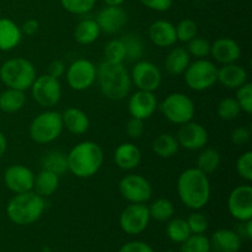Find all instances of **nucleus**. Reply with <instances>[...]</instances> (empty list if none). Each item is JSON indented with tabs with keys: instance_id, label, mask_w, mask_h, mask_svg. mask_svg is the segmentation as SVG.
<instances>
[{
	"instance_id": "f257e3e1",
	"label": "nucleus",
	"mask_w": 252,
	"mask_h": 252,
	"mask_svg": "<svg viewBox=\"0 0 252 252\" xmlns=\"http://www.w3.org/2000/svg\"><path fill=\"white\" fill-rule=\"evenodd\" d=\"M179 198L187 208L199 211L211 199V181L208 175L197 167H189L180 174L176 185Z\"/></svg>"
},
{
	"instance_id": "f03ea898",
	"label": "nucleus",
	"mask_w": 252,
	"mask_h": 252,
	"mask_svg": "<svg viewBox=\"0 0 252 252\" xmlns=\"http://www.w3.org/2000/svg\"><path fill=\"white\" fill-rule=\"evenodd\" d=\"M96 81L105 97L113 101L123 100L129 95L132 88L130 74L122 63L102 62L97 66Z\"/></svg>"
},
{
	"instance_id": "7ed1b4c3",
	"label": "nucleus",
	"mask_w": 252,
	"mask_h": 252,
	"mask_svg": "<svg viewBox=\"0 0 252 252\" xmlns=\"http://www.w3.org/2000/svg\"><path fill=\"white\" fill-rule=\"evenodd\" d=\"M68 157V170L79 179H89L98 172L103 164L102 148L95 142L85 140L76 144Z\"/></svg>"
},
{
	"instance_id": "20e7f679",
	"label": "nucleus",
	"mask_w": 252,
	"mask_h": 252,
	"mask_svg": "<svg viewBox=\"0 0 252 252\" xmlns=\"http://www.w3.org/2000/svg\"><path fill=\"white\" fill-rule=\"evenodd\" d=\"M46 209L43 197L34 191L17 193L6 206V214L16 225H31L36 223Z\"/></svg>"
},
{
	"instance_id": "39448f33",
	"label": "nucleus",
	"mask_w": 252,
	"mask_h": 252,
	"mask_svg": "<svg viewBox=\"0 0 252 252\" xmlns=\"http://www.w3.org/2000/svg\"><path fill=\"white\" fill-rule=\"evenodd\" d=\"M36 78V68L29 59L12 58L0 66V79L6 88L26 91Z\"/></svg>"
},
{
	"instance_id": "423d86ee",
	"label": "nucleus",
	"mask_w": 252,
	"mask_h": 252,
	"mask_svg": "<svg viewBox=\"0 0 252 252\" xmlns=\"http://www.w3.org/2000/svg\"><path fill=\"white\" fill-rule=\"evenodd\" d=\"M63 129L62 113L49 108L32 120L29 134L34 143L43 145L58 139Z\"/></svg>"
},
{
	"instance_id": "0eeeda50",
	"label": "nucleus",
	"mask_w": 252,
	"mask_h": 252,
	"mask_svg": "<svg viewBox=\"0 0 252 252\" xmlns=\"http://www.w3.org/2000/svg\"><path fill=\"white\" fill-rule=\"evenodd\" d=\"M158 107L170 123L177 126L193 120L194 112H196L193 100L182 93L170 94Z\"/></svg>"
},
{
	"instance_id": "6e6552de",
	"label": "nucleus",
	"mask_w": 252,
	"mask_h": 252,
	"mask_svg": "<svg viewBox=\"0 0 252 252\" xmlns=\"http://www.w3.org/2000/svg\"><path fill=\"white\" fill-rule=\"evenodd\" d=\"M185 83L193 91H206L218 80V68L208 59H196L184 73Z\"/></svg>"
},
{
	"instance_id": "1a4fd4ad",
	"label": "nucleus",
	"mask_w": 252,
	"mask_h": 252,
	"mask_svg": "<svg viewBox=\"0 0 252 252\" xmlns=\"http://www.w3.org/2000/svg\"><path fill=\"white\" fill-rule=\"evenodd\" d=\"M30 90L37 105L47 110L53 108L61 101L62 86L59 79L53 78L49 74L37 76Z\"/></svg>"
},
{
	"instance_id": "9d476101",
	"label": "nucleus",
	"mask_w": 252,
	"mask_h": 252,
	"mask_svg": "<svg viewBox=\"0 0 252 252\" xmlns=\"http://www.w3.org/2000/svg\"><path fill=\"white\" fill-rule=\"evenodd\" d=\"M97 66L91 61L80 58L74 61L65 70L66 83L75 91H85L95 84Z\"/></svg>"
},
{
	"instance_id": "9b49d317",
	"label": "nucleus",
	"mask_w": 252,
	"mask_h": 252,
	"mask_svg": "<svg viewBox=\"0 0 252 252\" xmlns=\"http://www.w3.org/2000/svg\"><path fill=\"white\" fill-rule=\"evenodd\" d=\"M120 193L129 203H147L153 196V186L144 176L130 174L118 184Z\"/></svg>"
},
{
	"instance_id": "f8f14e48",
	"label": "nucleus",
	"mask_w": 252,
	"mask_h": 252,
	"mask_svg": "<svg viewBox=\"0 0 252 252\" xmlns=\"http://www.w3.org/2000/svg\"><path fill=\"white\" fill-rule=\"evenodd\" d=\"M130 80L138 90L154 93L161 85L162 75L157 64L140 59V61L135 62L134 66L132 68Z\"/></svg>"
},
{
	"instance_id": "ddd939ff",
	"label": "nucleus",
	"mask_w": 252,
	"mask_h": 252,
	"mask_svg": "<svg viewBox=\"0 0 252 252\" xmlns=\"http://www.w3.org/2000/svg\"><path fill=\"white\" fill-rule=\"evenodd\" d=\"M149 208L144 203H130L120 217V226L128 235H139L148 228L150 221Z\"/></svg>"
},
{
	"instance_id": "4468645a",
	"label": "nucleus",
	"mask_w": 252,
	"mask_h": 252,
	"mask_svg": "<svg viewBox=\"0 0 252 252\" xmlns=\"http://www.w3.org/2000/svg\"><path fill=\"white\" fill-rule=\"evenodd\" d=\"M228 211L239 221L252 219V187L240 185L230 192L228 197Z\"/></svg>"
},
{
	"instance_id": "2eb2a0df",
	"label": "nucleus",
	"mask_w": 252,
	"mask_h": 252,
	"mask_svg": "<svg viewBox=\"0 0 252 252\" xmlns=\"http://www.w3.org/2000/svg\"><path fill=\"white\" fill-rule=\"evenodd\" d=\"M4 182L7 189L15 194L33 191L34 174L25 165L15 164L5 170Z\"/></svg>"
},
{
	"instance_id": "dca6fc26",
	"label": "nucleus",
	"mask_w": 252,
	"mask_h": 252,
	"mask_svg": "<svg viewBox=\"0 0 252 252\" xmlns=\"http://www.w3.org/2000/svg\"><path fill=\"white\" fill-rule=\"evenodd\" d=\"M176 139L180 147L187 150H201L208 143V132L199 123L189 121L184 123L177 132Z\"/></svg>"
},
{
	"instance_id": "f3484780",
	"label": "nucleus",
	"mask_w": 252,
	"mask_h": 252,
	"mask_svg": "<svg viewBox=\"0 0 252 252\" xmlns=\"http://www.w3.org/2000/svg\"><path fill=\"white\" fill-rule=\"evenodd\" d=\"M157 96L152 91L138 90L128 100V112L130 117L145 121L152 117L158 110Z\"/></svg>"
},
{
	"instance_id": "a211bd4d",
	"label": "nucleus",
	"mask_w": 252,
	"mask_h": 252,
	"mask_svg": "<svg viewBox=\"0 0 252 252\" xmlns=\"http://www.w3.org/2000/svg\"><path fill=\"white\" fill-rule=\"evenodd\" d=\"M96 22L100 27L101 32L106 34H115L120 32L126 26L128 21L127 12L123 7L116 5H106L96 16Z\"/></svg>"
},
{
	"instance_id": "6ab92c4d",
	"label": "nucleus",
	"mask_w": 252,
	"mask_h": 252,
	"mask_svg": "<svg viewBox=\"0 0 252 252\" xmlns=\"http://www.w3.org/2000/svg\"><path fill=\"white\" fill-rule=\"evenodd\" d=\"M211 54L220 64L236 63L241 57V48L236 41L228 37L216 39L211 44Z\"/></svg>"
},
{
	"instance_id": "aec40b11",
	"label": "nucleus",
	"mask_w": 252,
	"mask_h": 252,
	"mask_svg": "<svg viewBox=\"0 0 252 252\" xmlns=\"http://www.w3.org/2000/svg\"><path fill=\"white\" fill-rule=\"evenodd\" d=\"M148 34L152 43L159 48H169L177 42L175 25L167 20H158L153 22Z\"/></svg>"
},
{
	"instance_id": "412c9836",
	"label": "nucleus",
	"mask_w": 252,
	"mask_h": 252,
	"mask_svg": "<svg viewBox=\"0 0 252 252\" xmlns=\"http://www.w3.org/2000/svg\"><path fill=\"white\" fill-rule=\"evenodd\" d=\"M211 251L213 252H239L241 248V238L230 229H218L209 239Z\"/></svg>"
},
{
	"instance_id": "4be33fe9",
	"label": "nucleus",
	"mask_w": 252,
	"mask_h": 252,
	"mask_svg": "<svg viewBox=\"0 0 252 252\" xmlns=\"http://www.w3.org/2000/svg\"><path fill=\"white\" fill-rule=\"evenodd\" d=\"M113 160L121 170L130 171L140 164L142 153H140L139 148L133 143H122L116 148Z\"/></svg>"
},
{
	"instance_id": "5701e85b",
	"label": "nucleus",
	"mask_w": 252,
	"mask_h": 252,
	"mask_svg": "<svg viewBox=\"0 0 252 252\" xmlns=\"http://www.w3.org/2000/svg\"><path fill=\"white\" fill-rule=\"evenodd\" d=\"M63 127L74 135L85 134L90 128L89 116L78 107H69L62 113Z\"/></svg>"
},
{
	"instance_id": "b1692460",
	"label": "nucleus",
	"mask_w": 252,
	"mask_h": 252,
	"mask_svg": "<svg viewBox=\"0 0 252 252\" xmlns=\"http://www.w3.org/2000/svg\"><path fill=\"white\" fill-rule=\"evenodd\" d=\"M224 88L236 90L248 81V73L245 68L236 63L224 64L218 69V80Z\"/></svg>"
},
{
	"instance_id": "393cba45",
	"label": "nucleus",
	"mask_w": 252,
	"mask_h": 252,
	"mask_svg": "<svg viewBox=\"0 0 252 252\" xmlns=\"http://www.w3.org/2000/svg\"><path fill=\"white\" fill-rule=\"evenodd\" d=\"M22 32L12 20L1 17L0 19V51H11L16 48L22 39Z\"/></svg>"
},
{
	"instance_id": "a878e982",
	"label": "nucleus",
	"mask_w": 252,
	"mask_h": 252,
	"mask_svg": "<svg viewBox=\"0 0 252 252\" xmlns=\"http://www.w3.org/2000/svg\"><path fill=\"white\" fill-rule=\"evenodd\" d=\"M191 63V56L184 47H176L169 52L165 59V69L170 75H181Z\"/></svg>"
},
{
	"instance_id": "bb28decb",
	"label": "nucleus",
	"mask_w": 252,
	"mask_h": 252,
	"mask_svg": "<svg viewBox=\"0 0 252 252\" xmlns=\"http://www.w3.org/2000/svg\"><path fill=\"white\" fill-rule=\"evenodd\" d=\"M101 30L95 19H84L74 30V38L79 44L88 46L94 43L100 37Z\"/></svg>"
},
{
	"instance_id": "cd10ccee",
	"label": "nucleus",
	"mask_w": 252,
	"mask_h": 252,
	"mask_svg": "<svg viewBox=\"0 0 252 252\" xmlns=\"http://www.w3.org/2000/svg\"><path fill=\"white\" fill-rule=\"evenodd\" d=\"M59 176L47 170H42L34 175L33 191L43 198L51 197L58 189Z\"/></svg>"
},
{
	"instance_id": "c85d7f7f",
	"label": "nucleus",
	"mask_w": 252,
	"mask_h": 252,
	"mask_svg": "<svg viewBox=\"0 0 252 252\" xmlns=\"http://www.w3.org/2000/svg\"><path fill=\"white\" fill-rule=\"evenodd\" d=\"M26 103L25 91L7 88L0 94V110L5 113H15L22 110Z\"/></svg>"
},
{
	"instance_id": "c756f323",
	"label": "nucleus",
	"mask_w": 252,
	"mask_h": 252,
	"mask_svg": "<svg viewBox=\"0 0 252 252\" xmlns=\"http://www.w3.org/2000/svg\"><path fill=\"white\" fill-rule=\"evenodd\" d=\"M179 148L180 145L176 137L170 133H161L153 142V150L158 157L162 158V159L175 157L179 152Z\"/></svg>"
},
{
	"instance_id": "7c9ffc66",
	"label": "nucleus",
	"mask_w": 252,
	"mask_h": 252,
	"mask_svg": "<svg viewBox=\"0 0 252 252\" xmlns=\"http://www.w3.org/2000/svg\"><path fill=\"white\" fill-rule=\"evenodd\" d=\"M42 170L62 176L68 172V157L61 150H51L42 159Z\"/></svg>"
},
{
	"instance_id": "2f4dec72",
	"label": "nucleus",
	"mask_w": 252,
	"mask_h": 252,
	"mask_svg": "<svg viewBox=\"0 0 252 252\" xmlns=\"http://www.w3.org/2000/svg\"><path fill=\"white\" fill-rule=\"evenodd\" d=\"M220 161L221 158L218 150L214 148H207V149L202 150L197 158V169L207 175L213 174L214 171L218 170Z\"/></svg>"
},
{
	"instance_id": "473e14b6",
	"label": "nucleus",
	"mask_w": 252,
	"mask_h": 252,
	"mask_svg": "<svg viewBox=\"0 0 252 252\" xmlns=\"http://www.w3.org/2000/svg\"><path fill=\"white\" fill-rule=\"evenodd\" d=\"M123 44L126 49V59L128 62H138L142 59L144 54V43L137 33H127L122 38Z\"/></svg>"
},
{
	"instance_id": "72a5a7b5",
	"label": "nucleus",
	"mask_w": 252,
	"mask_h": 252,
	"mask_svg": "<svg viewBox=\"0 0 252 252\" xmlns=\"http://www.w3.org/2000/svg\"><path fill=\"white\" fill-rule=\"evenodd\" d=\"M150 218L158 221H167L174 217L175 207L167 198H158L149 207Z\"/></svg>"
},
{
	"instance_id": "f704fd0d",
	"label": "nucleus",
	"mask_w": 252,
	"mask_h": 252,
	"mask_svg": "<svg viewBox=\"0 0 252 252\" xmlns=\"http://www.w3.org/2000/svg\"><path fill=\"white\" fill-rule=\"evenodd\" d=\"M166 225V234L167 238L171 241L177 244H182L189 235H191V231H189V224L185 219L182 218H174L167 220Z\"/></svg>"
},
{
	"instance_id": "c9c22d12",
	"label": "nucleus",
	"mask_w": 252,
	"mask_h": 252,
	"mask_svg": "<svg viewBox=\"0 0 252 252\" xmlns=\"http://www.w3.org/2000/svg\"><path fill=\"white\" fill-rule=\"evenodd\" d=\"M180 252H211L209 239L203 234H191L182 243Z\"/></svg>"
},
{
	"instance_id": "e433bc0d",
	"label": "nucleus",
	"mask_w": 252,
	"mask_h": 252,
	"mask_svg": "<svg viewBox=\"0 0 252 252\" xmlns=\"http://www.w3.org/2000/svg\"><path fill=\"white\" fill-rule=\"evenodd\" d=\"M241 108L234 97H225L219 101L217 113L223 121H234L239 117Z\"/></svg>"
},
{
	"instance_id": "4c0bfd02",
	"label": "nucleus",
	"mask_w": 252,
	"mask_h": 252,
	"mask_svg": "<svg viewBox=\"0 0 252 252\" xmlns=\"http://www.w3.org/2000/svg\"><path fill=\"white\" fill-rule=\"evenodd\" d=\"M103 53H105V61L111 63H123V61H126L125 44L121 38L108 41L103 49Z\"/></svg>"
},
{
	"instance_id": "58836bf2",
	"label": "nucleus",
	"mask_w": 252,
	"mask_h": 252,
	"mask_svg": "<svg viewBox=\"0 0 252 252\" xmlns=\"http://www.w3.org/2000/svg\"><path fill=\"white\" fill-rule=\"evenodd\" d=\"M96 0H61V5L65 11L73 15H85L95 7Z\"/></svg>"
},
{
	"instance_id": "ea45409f",
	"label": "nucleus",
	"mask_w": 252,
	"mask_h": 252,
	"mask_svg": "<svg viewBox=\"0 0 252 252\" xmlns=\"http://www.w3.org/2000/svg\"><path fill=\"white\" fill-rule=\"evenodd\" d=\"M187 52L191 57L196 59H203L211 54V43L206 38L194 37L187 42Z\"/></svg>"
},
{
	"instance_id": "a19ab883",
	"label": "nucleus",
	"mask_w": 252,
	"mask_h": 252,
	"mask_svg": "<svg viewBox=\"0 0 252 252\" xmlns=\"http://www.w3.org/2000/svg\"><path fill=\"white\" fill-rule=\"evenodd\" d=\"M176 29V36L177 41L180 42H189L192 38L197 36V32H198V27L197 24L191 19H184L179 22V24L175 26Z\"/></svg>"
},
{
	"instance_id": "79ce46f5",
	"label": "nucleus",
	"mask_w": 252,
	"mask_h": 252,
	"mask_svg": "<svg viewBox=\"0 0 252 252\" xmlns=\"http://www.w3.org/2000/svg\"><path fill=\"white\" fill-rule=\"evenodd\" d=\"M241 111L246 112L248 115L252 113V84L246 81L244 85L236 89V97Z\"/></svg>"
},
{
	"instance_id": "37998d69",
	"label": "nucleus",
	"mask_w": 252,
	"mask_h": 252,
	"mask_svg": "<svg viewBox=\"0 0 252 252\" xmlns=\"http://www.w3.org/2000/svg\"><path fill=\"white\" fill-rule=\"evenodd\" d=\"M236 171L245 181H252V153L250 150L243 153L236 160Z\"/></svg>"
},
{
	"instance_id": "c03bdc74",
	"label": "nucleus",
	"mask_w": 252,
	"mask_h": 252,
	"mask_svg": "<svg viewBox=\"0 0 252 252\" xmlns=\"http://www.w3.org/2000/svg\"><path fill=\"white\" fill-rule=\"evenodd\" d=\"M191 234H204L208 229V219L201 212H193L186 219Z\"/></svg>"
},
{
	"instance_id": "a18cd8bd",
	"label": "nucleus",
	"mask_w": 252,
	"mask_h": 252,
	"mask_svg": "<svg viewBox=\"0 0 252 252\" xmlns=\"http://www.w3.org/2000/svg\"><path fill=\"white\" fill-rule=\"evenodd\" d=\"M144 121L138 120V118H130L126 126V132L130 139H139L144 133Z\"/></svg>"
},
{
	"instance_id": "49530a36",
	"label": "nucleus",
	"mask_w": 252,
	"mask_h": 252,
	"mask_svg": "<svg viewBox=\"0 0 252 252\" xmlns=\"http://www.w3.org/2000/svg\"><path fill=\"white\" fill-rule=\"evenodd\" d=\"M251 132L246 127H238L231 132L230 140L235 145H245L250 142Z\"/></svg>"
},
{
	"instance_id": "de8ad7c7",
	"label": "nucleus",
	"mask_w": 252,
	"mask_h": 252,
	"mask_svg": "<svg viewBox=\"0 0 252 252\" xmlns=\"http://www.w3.org/2000/svg\"><path fill=\"white\" fill-rule=\"evenodd\" d=\"M145 7L158 12H165L171 9L174 0H139Z\"/></svg>"
},
{
	"instance_id": "09e8293b",
	"label": "nucleus",
	"mask_w": 252,
	"mask_h": 252,
	"mask_svg": "<svg viewBox=\"0 0 252 252\" xmlns=\"http://www.w3.org/2000/svg\"><path fill=\"white\" fill-rule=\"evenodd\" d=\"M118 252H154L152 246L143 241H130L125 244Z\"/></svg>"
},
{
	"instance_id": "8fccbe9b",
	"label": "nucleus",
	"mask_w": 252,
	"mask_h": 252,
	"mask_svg": "<svg viewBox=\"0 0 252 252\" xmlns=\"http://www.w3.org/2000/svg\"><path fill=\"white\" fill-rule=\"evenodd\" d=\"M53 78L59 79L65 74V65H64L63 62L61 61H53L49 63L48 65V73Z\"/></svg>"
},
{
	"instance_id": "3c124183",
	"label": "nucleus",
	"mask_w": 252,
	"mask_h": 252,
	"mask_svg": "<svg viewBox=\"0 0 252 252\" xmlns=\"http://www.w3.org/2000/svg\"><path fill=\"white\" fill-rule=\"evenodd\" d=\"M38 27H39L38 21H36L34 19H30V20H26L20 29H21L22 34H26V36H33V34L37 33V31H38Z\"/></svg>"
},
{
	"instance_id": "603ef678",
	"label": "nucleus",
	"mask_w": 252,
	"mask_h": 252,
	"mask_svg": "<svg viewBox=\"0 0 252 252\" xmlns=\"http://www.w3.org/2000/svg\"><path fill=\"white\" fill-rule=\"evenodd\" d=\"M244 223V234H245L246 238L250 240L252 239V220H246V221H243Z\"/></svg>"
},
{
	"instance_id": "864d4df0",
	"label": "nucleus",
	"mask_w": 252,
	"mask_h": 252,
	"mask_svg": "<svg viewBox=\"0 0 252 252\" xmlns=\"http://www.w3.org/2000/svg\"><path fill=\"white\" fill-rule=\"evenodd\" d=\"M6 148H7L6 138H5V135L0 132V158L5 154V152H6Z\"/></svg>"
},
{
	"instance_id": "5fc2aeb1",
	"label": "nucleus",
	"mask_w": 252,
	"mask_h": 252,
	"mask_svg": "<svg viewBox=\"0 0 252 252\" xmlns=\"http://www.w3.org/2000/svg\"><path fill=\"white\" fill-rule=\"evenodd\" d=\"M125 1L126 0H103V2H105L106 5H116V6H120V5H122Z\"/></svg>"
},
{
	"instance_id": "6e6d98bb",
	"label": "nucleus",
	"mask_w": 252,
	"mask_h": 252,
	"mask_svg": "<svg viewBox=\"0 0 252 252\" xmlns=\"http://www.w3.org/2000/svg\"><path fill=\"white\" fill-rule=\"evenodd\" d=\"M165 252H175V251H171V250H169V251H165Z\"/></svg>"
}]
</instances>
